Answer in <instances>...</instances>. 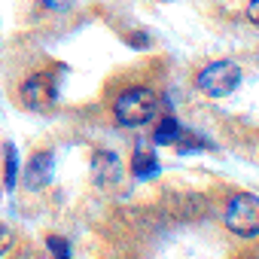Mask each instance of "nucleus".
I'll use <instances>...</instances> for the list:
<instances>
[{
    "label": "nucleus",
    "mask_w": 259,
    "mask_h": 259,
    "mask_svg": "<svg viewBox=\"0 0 259 259\" xmlns=\"http://www.w3.org/2000/svg\"><path fill=\"white\" fill-rule=\"evenodd\" d=\"M156 113H159V98L153 89H128L116 98V107H113L116 122L125 128H141L153 122Z\"/></svg>",
    "instance_id": "obj_1"
},
{
    "label": "nucleus",
    "mask_w": 259,
    "mask_h": 259,
    "mask_svg": "<svg viewBox=\"0 0 259 259\" xmlns=\"http://www.w3.org/2000/svg\"><path fill=\"white\" fill-rule=\"evenodd\" d=\"M198 92H204L207 98H229L238 85H241V67L235 61H210L198 79H195Z\"/></svg>",
    "instance_id": "obj_2"
},
{
    "label": "nucleus",
    "mask_w": 259,
    "mask_h": 259,
    "mask_svg": "<svg viewBox=\"0 0 259 259\" xmlns=\"http://www.w3.org/2000/svg\"><path fill=\"white\" fill-rule=\"evenodd\" d=\"M226 226L238 238H256L259 235V198L250 192L232 195L226 204Z\"/></svg>",
    "instance_id": "obj_3"
},
{
    "label": "nucleus",
    "mask_w": 259,
    "mask_h": 259,
    "mask_svg": "<svg viewBox=\"0 0 259 259\" xmlns=\"http://www.w3.org/2000/svg\"><path fill=\"white\" fill-rule=\"evenodd\" d=\"M58 101V85L49 73H34L22 82V104L34 113H46L52 110Z\"/></svg>",
    "instance_id": "obj_4"
},
{
    "label": "nucleus",
    "mask_w": 259,
    "mask_h": 259,
    "mask_svg": "<svg viewBox=\"0 0 259 259\" xmlns=\"http://www.w3.org/2000/svg\"><path fill=\"white\" fill-rule=\"evenodd\" d=\"M52 171H55V159H52V153H34V156L28 159L25 171H22V183H25V189H31V192L46 189V186L52 183Z\"/></svg>",
    "instance_id": "obj_5"
},
{
    "label": "nucleus",
    "mask_w": 259,
    "mask_h": 259,
    "mask_svg": "<svg viewBox=\"0 0 259 259\" xmlns=\"http://www.w3.org/2000/svg\"><path fill=\"white\" fill-rule=\"evenodd\" d=\"M132 174H135L138 180H150V177H156V174H159V159H156L150 150L138 147L135 162H132Z\"/></svg>",
    "instance_id": "obj_6"
},
{
    "label": "nucleus",
    "mask_w": 259,
    "mask_h": 259,
    "mask_svg": "<svg viewBox=\"0 0 259 259\" xmlns=\"http://www.w3.org/2000/svg\"><path fill=\"white\" fill-rule=\"evenodd\" d=\"M92 171H95V177H98L101 183L119 180V162H116V156H110V153H98L95 162H92Z\"/></svg>",
    "instance_id": "obj_7"
},
{
    "label": "nucleus",
    "mask_w": 259,
    "mask_h": 259,
    "mask_svg": "<svg viewBox=\"0 0 259 259\" xmlns=\"http://www.w3.org/2000/svg\"><path fill=\"white\" fill-rule=\"evenodd\" d=\"M183 138V128H180V122L174 119V116H165L159 125H156V135H153V144H159V147H165V144H177Z\"/></svg>",
    "instance_id": "obj_8"
},
{
    "label": "nucleus",
    "mask_w": 259,
    "mask_h": 259,
    "mask_svg": "<svg viewBox=\"0 0 259 259\" xmlns=\"http://www.w3.org/2000/svg\"><path fill=\"white\" fill-rule=\"evenodd\" d=\"M46 247L52 250V256H55V259H70V244H67L64 238L49 235V238H46Z\"/></svg>",
    "instance_id": "obj_9"
},
{
    "label": "nucleus",
    "mask_w": 259,
    "mask_h": 259,
    "mask_svg": "<svg viewBox=\"0 0 259 259\" xmlns=\"http://www.w3.org/2000/svg\"><path fill=\"white\" fill-rule=\"evenodd\" d=\"M16 171H19V159H16V147L7 144V189L16 186Z\"/></svg>",
    "instance_id": "obj_10"
},
{
    "label": "nucleus",
    "mask_w": 259,
    "mask_h": 259,
    "mask_svg": "<svg viewBox=\"0 0 259 259\" xmlns=\"http://www.w3.org/2000/svg\"><path fill=\"white\" fill-rule=\"evenodd\" d=\"M10 247H13V229L0 223V256H4Z\"/></svg>",
    "instance_id": "obj_11"
},
{
    "label": "nucleus",
    "mask_w": 259,
    "mask_h": 259,
    "mask_svg": "<svg viewBox=\"0 0 259 259\" xmlns=\"http://www.w3.org/2000/svg\"><path fill=\"white\" fill-rule=\"evenodd\" d=\"M70 4H73V0H43V7H46V10H52V13H64Z\"/></svg>",
    "instance_id": "obj_12"
},
{
    "label": "nucleus",
    "mask_w": 259,
    "mask_h": 259,
    "mask_svg": "<svg viewBox=\"0 0 259 259\" xmlns=\"http://www.w3.org/2000/svg\"><path fill=\"white\" fill-rule=\"evenodd\" d=\"M247 19L259 28V0H250V4H247Z\"/></svg>",
    "instance_id": "obj_13"
},
{
    "label": "nucleus",
    "mask_w": 259,
    "mask_h": 259,
    "mask_svg": "<svg viewBox=\"0 0 259 259\" xmlns=\"http://www.w3.org/2000/svg\"><path fill=\"white\" fill-rule=\"evenodd\" d=\"M159 4H171V0H159Z\"/></svg>",
    "instance_id": "obj_14"
},
{
    "label": "nucleus",
    "mask_w": 259,
    "mask_h": 259,
    "mask_svg": "<svg viewBox=\"0 0 259 259\" xmlns=\"http://www.w3.org/2000/svg\"><path fill=\"white\" fill-rule=\"evenodd\" d=\"M46 259H49V256H46Z\"/></svg>",
    "instance_id": "obj_15"
}]
</instances>
